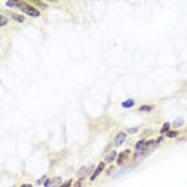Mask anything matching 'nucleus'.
Masks as SVG:
<instances>
[{
	"mask_svg": "<svg viewBox=\"0 0 187 187\" xmlns=\"http://www.w3.org/2000/svg\"><path fill=\"white\" fill-rule=\"evenodd\" d=\"M72 184H74V179H67V181H64L59 187H72Z\"/></svg>",
	"mask_w": 187,
	"mask_h": 187,
	"instance_id": "nucleus-13",
	"label": "nucleus"
},
{
	"mask_svg": "<svg viewBox=\"0 0 187 187\" xmlns=\"http://www.w3.org/2000/svg\"><path fill=\"white\" fill-rule=\"evenodd\" d=\"M7 22H8L7 16H3V15H2V22H0V26H2V27H5V26H7Z\"/></svg>",
	"mask_w": 187,
	"mask_h": 187,
	"instance_id": "nucleus-15",
	"label": "nucleus"
},
{
	"mask_svg": "<svg viewBox=\"0 0 187 187\" xmlns=\"http://www.w3.org/2000/svg\"><path fill=\"white\" fill-rule=\"evenodd\" d=\"M182 125H184V120H182V118H176L175 122L171 123V126H175V128H181Z\"/></svg>",
	"mask_w": 187,
	"mask_h": 187,
	"instance_id": "nucleus-8",
	"label": "nucleus"
},
{
	"mask_svg": "<svg viewBox=\"0 0 187 187\" xmlns=\"http://www.w3.org/2000/svg\"><path fill=\"white\" fill-rule=\"evenodd\" d=\"M104 170H106V162H101V163L96 166V170L91 173V178H90V181H91V182H93V181H96V179L101 176V173H102Z\"/></svg>",
	"mask_w": 187,
	"mask_h": 187,
	"instance_id": "nucleus-2",
	"label": "nucleus"
},
{
	"mask_svg": "<svg viewBox=\"0 0 187 187\" xmlns=\"http://www.w3.org/2000/svg\"><path fill=\"white\" fill-rule=\"evenodd\" d=\"M5 5L7 7H10V8H19V2H11V0H8V2H5Z\"/></svg>",
	"mask_w": 187,
	"mask_h": 187,
	"instance_id": "nucleus-12",
	"label": "nucleus"
},
{
	"mask_svg": "<svg viewBox=\"0 0 187 187\" xmlns=\"http://www.w3.org/2000/svg\"><path fill=\"white\" fill-rule=\"evenodd\" d=\"M117 158H118V152L112 150L111 154H107V157H106L104 162H106V163H112V162H117Z\"/></svg>",
	"mask_w": 187,
	"mask_h": 187,
	"instance_id": "nucleus-6",
	"label": "nucleus"
},
{
	"mask_svg": "<svg viewBox=\"0 0 187 187\" xmlns=\"http://www.w3.org/2000/svg\"><path fill=\"white\" fill-rule=\"evenodd\" d=\"M130 157V150L126 149V150H123V152H120L118 154V158H117V165H123V162Z\"/></svg>",
	"mask_w": 187,
	"mask_h": 187,
	"instance_id": "nucleus-5",
	"label": "nucleus"
},
{
	"mask_svg": "<svg viewBox=\"0 0 187 187\" xmlns=\"http://www.w3.org/2000/svg\"><path fill=\"white\" fill-rule=\"evenodd\" d=\"M138 130H139V128H131V130H128V131H126V133H136V131H138Z\"/></svg>",
	"mask_w": 187,
	"mask_h": 187,
	"instance_id": "nucleus-17",
	"label": "nucleus"
},
{
	"mask_svg": "<svg viewBox=\"0 0 187 187\" xmlns=\"http://www.w3.org/2000/svg\"><path fill=\"white\" fill-rule=\"evenodd\" d=\"M11 19H13V21H16V22H24V16L16 15V13H13V15H11Z\"/></svg>",
	"mask_w": 187,
	"mask_h": 187,
	"instance_id": "nucleus-9",
	"label": "nucleus"
},
{
	"mask_svg": "<svg viewBox=\"0 0 187 187\" xmlns=\"http://www.w3.org/2000/svg\"><path fill=\"white\" fill-rule=\"evenodd\" d=\"M72 187H82V181H77V182H75Z\"/></svg>",
	"mask_w": 187,
	"mask_h": 187,
	"instance_id": "nucleus-16",
	"label": "nucleus"
},
{
	"mask_svg": "<svg viewBox=\"0 0 187 187\" xmlns=\"http://www.w3.org/2000/svg\"><path fill=\"white\" fill-rule=\"evenodd\" d=\"M90 171H91V166H88V165H86V166H82V168H80V171L77 173V179H78V181H83Z\"/></svg>",
	"mask_w": 187,
	"mask_h": 187,
	"instance_id": "nucleus-3",
	"label": "nucleus"
},
{
	"mask_svg": "<svg viewBox=\"0 0 187 187\" xmlns=\"http://www.w3.org/2000/svg\"><path fill=\"white\" fill-rule=\"evenodd\" d=\"M178 136V131H175V130H171L168 135H166V138H170V139H173V138H176Z\"/></svg>",
	"mask_w": 187,
	"mask_h": 187,
	"instance_id": "nucleus-14",
	"label": "nucleus"
},
{
	"mask_svg": "<svg viewBox=\"0 0 187 187\" xmlns=\"http://www.w3.org/2000/svg\"><path fill=\"white\" fill-rule=\"evenodd\" d=\"M19 187H34V185H32V184H21Z\"/></svg>",
	"mask_w": 187,
	"mask_h": 187,
	"instance_id": "nucleus-18",
	"label": "nucleus"
},
{
	"mask_svg": "<svg viewBox=\"0 0 187 187\" xmlns=\"http://www.w3.org/2000/svg\"><path fill=\"white\" fill-rule=\"evenodd\" d=\"M170 128H171V123H165L162 128H160V133H162V135H168V133H170Z\"/></svg>",
	"mask_w": 187,
	"mask_h": 187,
	"instance_id": "nucleus-7",
	"label": "nucleus"
},
{
	"mask_svg": "<svg viewBox=\"0 0 187 187\" xmlns=\"http://www.w3.org/2000/svg\"><path fill=\"white\" fill-rule=\"evenodd\" d=\"M19 8L26 13V15H29V16H32V18H38L40 15H42L38 8L32 7V5H31V3H27V2H19Z\"/></svg>",
	"mask_w": 187,
	"mask_h": 187,
	"instance_id": "nucleus-1",
	"label": "nucleus"
},
{
	"mask_svg": "<svg viewBox=\"0 0 187 187\" xmlns=\"http://www.w3.org/2000/svg\"><path fill=\"white\" fill-rule=\"evenodd\" d=\"M154 111V106H141L139 112H152Z\"/></svg>",
	"mask_w": 187,
	"mask_h": 187,
	"instance_id": "nucleus-11",
	"label": "nucleus"
},
{
	"mask_svg": "<svg viewBox=\"0 0 187 187\" xmlns=\"http://www.w3.org/2000/svg\"><path fill=\"white\" fill-rule=\"evenodd\" d=\"M122 106H123V107H125V109H130V107H133V106H135V101H133V99H128V101H123V102H122Z\"/></svg>",
	"mask_w": 187,
	"mask_h": 187,
	"instance_id": "nucleus-10",
	"label": "nucleus"
},
{
	"mask_svg": "<svg viewBox=\"0 0 187 187\" xmlns=\"http://www.w3.org/2000/svg\"><path fill=\"white\" fill-rule=\"evenodd\" d=\"M125 139H126V131H120V133H117V136H115V145H120V144H123L125 142Z\"/></svg>",
	"mask_w": 187,
	"mask_h": 187,
	"instance_id": "nucleus-4",
	"label": "nucleus"
}]
</instances>
